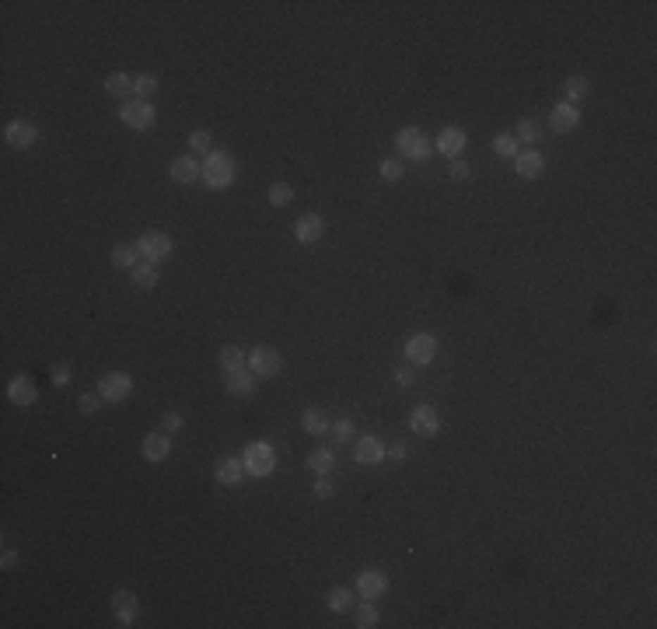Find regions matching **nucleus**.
<instances>
[{
  "instance_id": "nucleus-1",
  "label": "nucleus",
  "mask_w": 657,
  "mask_h": 629,
  "mask_svg": "<svg viewBox=\"0 0 657 629\" xmlns=\"http://www.w3.org/2000/svg\"><path fill=\"white\" fill-rule=\"evenodd\" d=\"M395 147H399V158H402V161H416V165H423V161L434 158V144H430L416 126H402V130L395 133Z\"/></svg>"
},
{
  "instance_id": "nucleus-2",
  "label": "nucleus",
  "mask_w": 657,
  "mask_h": 629,
  "mask_svg": "<svg viewBox=\"0 0 657 629\" xmlns=\"http://www.w3.org/2000/svg\"><path fill=\"white\" fill-rule=\"evenodd\" d=\"M234 182V158L227 151H210L203 158V185L206 189H227Z\"/></svg>"
},
{
  "instance_id": "nucleus-3",
  "label": "nucleus",
  "mask_w": 657,
  "mask_h": 629,
  "mask_svg": "<svg viewBox=\"0 0 657 629\" xmlns=\"http://www.w3.org/2000/svg\"><path fill=\"white\" fill-rule=\"evenodd\" d=\"M119 119H123L126 130H151L154 119H158V112H154L151 101H144V98H130V101H123Z\"/></svg>"
},
{
  "instance_id": "nucleus-4",
  "label": "nucleus",
  "mask_w": 657,
  "mask_h": 629,
  "mask_svg": "<svg viewBox=\"0 0 657 629\" xmlns=\"http://www.w3.org/2000/svg\"><path fill=\"white\" fill-rule=\"evenodd\" d=\"M245 472L249 475H270L273 468H277V451H273V444H266V441H252L249 448H245Z\"/></svg>"
},
{
  "instance_id": "nucleus-5",
  "label": "nucleus",
  "mask_w": 657,
  "mask_h": 629,
  "mask_svg": "<svg viewBox=\"0 0 657 629\" xmlns=\"http://www.w3.org/2000/svg\"><path fill=\"white\" fill-rule=\"evenodd\" d=\"M172 249H175V242H172V235H165V231H147V235H140V242H137V252H140L144 263H161V259L172 256Z\"/></svg>"
},
{
  "instance_id": "nucleus-6",
  "label": "nucleus",
  "mask_w": 657,
  "mask_h": 629,
  "mask_svg": "<svg viewBox=\"0 0 657 629\" xmlns=\"http://www.w3.org/2000/svg\"><path fill=\"white\" fill-rule=\"evenodd\" d=\"M35 140H39V130H35L32 119H11L4 126V144L14 147V151H28Z\"/></svg>"
},
{
  "instance_id": "nucleus-7",
  "label": "nucleus",
  "mask_w": 657,
  "mask_h": 629,
  "mask_svg": "<svg viewBox=\"0 0 657 629\" xmlns=\"http://www.w3.org/2000/svg\"><path fill=\"white\" fill-rule=\"evenodd\" d=\"M130 392H133V378L126 370H108L98 381V395L105 402H123V399H130Z\"/></svg>"
},
{
  "instance_id": "nucleus-8",
  "label": "nucleus",
  "mask_w": 657,
  "mask_h": 629,
  "mask_svg": "<svg viewBox=\"0 0 657 629\" xmlns=\"http://www.w3.org/2000/svg\"><path fill=\"white\" fill-rule=\"evenodd\" d=\"M469 147V133L462 130V126H444L441 133H437V140H434V151L437 154H444V158H462V151Z\"/></svg>"
},
{
  "instance_id": "nucleus-9",
  "label": "nucleus",
  "mask_w": 657,
  "mask_h": 629,
  "mask_svg": "<svg viewBox=\"0 0 657 629\" xmlns=\"http://www.w3.org/2000/svg\"><path fill=\"white\" fill-rule=\"evenodd\" d=\"M434 357H437V340H434V336L416 332V336L406 340V360H409V363L423 367V363H430Z\"/></svg>"
},
{
  "instance_id": "nucleus-10",
  "label": "nucleus",
  "mask_w": 657,
  "mask_h": 629,
  "mask_svg": "<svg viewBox=\"0 0 657 629\" xmlns=\"http://www.w3.org/2000/svg\"><path fill=\"white\" fill-rule=\"evenodd\" d=\"M409 427H413V434H420V437H437V434H441V413H437L434 406H416V409L409 413Z\"/></svg>"
},
{
  "instance_id": "nucleus-11",
  "label": "nucleus",
  "mask_w": 657,
  "mask_h": 629,
  "mask_svg": "<svg viewBox=\"0 0 657 629\" xmlns=\"http://www.w3.org/2000/svg\"><path fill=\"white\" fill-rule=\"evenodd\" d=\"M112 616L119 626H133V619L140 616V602L133 591H115L112 594Z\"/></svg>"
},
{
  "instance_id": "nucleus-12",
  "label": "nucleus",
  "mask_w": 657,
  "mask_h": 629,
  "mask_svg": "<svg viewBox=\"0 0 657 629\" xmlns=\"http://www.w3.org/2000/svg\"><path fill=\"white\" fill-rule=\"evenodd\" d=\"M549 126H553V133H573V130H580V108H577V105H570V101L553 105Z\"/></svg>"
},
{
  "instance_id": "nucleus-13",
  "label": "nucleus",
  "mask_w": 657,
  "mask_h": 629,
  "mask_svg": "<svg viewBox=\"0 0 657 629\" xmlns=\"http://www.w3.org/2000/svg\"><path fill=\"white\" fill-rule=\"evenodd\" d=\"M249 370H252L256 378H273V374H280V354L270 350V347L252 350V357H249Z\"/></svg>"
},
{
  "instance_id": "nucleus-14",
  "label": "nucleus",
  "mask_w": 657,
  "mask_h": 629,
  "mask_svg": "<svg viewBox=\"0 0 657 629\" xmlns=\"http://www.w3.org/2000/svg\"><path fill=\"white\" fill-rule=\"evenodd\" d=\"M213 479L220 486H242L245 482V461L242 458H220L213 465Z\"/></svg>"
},
{
  "instance_id": "nucleus-15",
  "label": "nucleus",
  "mask_w": 657,
  "mask_h": 629,
  "mask_svg": "<svg viewBox=\"0 0 657 629\" xmlns=\"http://www.w3.org/2000/svg\"><path fill=\"white\" fill-rule=\"evenodd\" d=\"M322 231H325V220H322L318 213H304V217H297V224H294V238H297L301 245H315V242L322 238Z\"/></svg>"
},
{
  "instance_id": "nucleus-16",
  "label": "nucleus",
  "mask_w": 657,
  "mask_h": 629,
  "mask_svg": "<svg viewBox=\"0 0 657 629\" xmlns=\"http://www.w3.org/2000/svg\"><path fill=\"white\" fill-rule=\"evenodd\" d=\"M384 591H388V577H384L381 570H364V573L357 577V594H364L368 602H377Z\"/></svg>"
},
{
  "instance_id": "nucleus-17",
  "label": "nucleus",
  "mask_w": 657,
  "mask_h": 629,
  "mask_svg": "<svg viewBox=\"0 0 657 629\" xmlns=\"http://www.w3.org/2000/svg\"><path fill=\"white\" fill-rule=\"evenodd\" d=\"M7 399H11L14 406H32V402L39 399V392H35V381H32L28 374H18V378H11V385H7Z\"/></svg>"
},
{
  "instance_id": "nucleus-18",
  "label": "nucleus",
  "mask_w": 657,
  "mask_h": 629,
  "mask_svg": "<svg viewBox=\"0 0 657 629\" xmlns=\"http://www.w3.org/2000/svg\"><path fill=\"white\" fill-rule=\"evenodd\" d=\"M514 165H518V175H521V179H539L542 168H546V154H542V151H518Z\"/></svg>"
},
{
  "instance_id": "nucleus-19",
  "label": "nucleus",
  "mask_w": 657,
  "mask_h": 629,
  "mask_svg": "<svg viewBox=\"0 0 657 629\" xmlns=\"http://www.w3.org/2000/svg\"><path fill=\"white\" fill-rule=\"evenodd\" d=\"M353 458H357V465H381L384 461V444L377 441V437H361L357 441V448H353Z\"/></svg>"
},
{
  "instance_id": "nucleus-20",
  "label": "nucleus",
  "mask_w": 657,
  "mask_h": 629,
  "mask_svg": "<svg viewBox=\"0 0 657 629\" xmlns=\"http://www.w3.org/2000/svg\"><path fill=\"white\" fill-rule=\"evenodd\" d=\"M172 182H179V185H192L196 179H203V165H196L189 154H182V158H175L172 161Z\"/></svg>"
},
{
  "instance_id": "nucleus-21",
  "label": "nucleus",
  "mask_w": 657,
  "mask_h": 629,
  "mask_svg": "<svg viewBox=\"0 0 657 629\" xmlns=\"http://www.w3.org/2000/svg\"><path fill=\"white\" fill-rule=\"evenodd\" d=\"M168 454H172V441H168V434L158 430V434H147V437H144V458H147V461L158 465V461H165Z\"/></svg>"
},
{
  "instance_id": "nucleus-22",
  "label": "nucleus",
  "mask_w": 657,
  "mask_h": 629,
  "mask_svg": "<svg viewBox=\"0 0 657 629\" xmlns=\"http://www.w3.org/2000/svg\"><path fill=\"white\" fill-rule=\"evenodd\" d=\"M224 385H227V392H234V395H252V388H256V374L245 370V367H238V370H224Z\"/></svg>"
},
{
  "instance_id": "nucleus-23",
  "label": "nucleus",
  "mask_w": 657,
  "mask_h": 629,
  "mask_svg": "<svg viewBox=\"0 0 657 629\" xmlns=\"http://www.w3.org/2000/svg\"><path fill=\"white\" fill-rule=\"evenodd\" d=\"M304 430H308V434H315V437L329 434V430H332L329 413H325V409H304Z\"/></svg>"
},
{
  "instance_id": "nucleus-24",
  "label": "nucleus",
  "mask_w": 657,
  "mask_h": 629,
  "mask_svg": "<svg viewBox=\"0 0 657 629\" xmlns=\"http://www.w3.org/2000/svg\"><path fill=\"white\" fill-rule=\"evenodd\" d=\"M133 81H137V77H130V74L115 70V74H108V77H105V91H108V94H115V98H126V94H133Z\"/></svg>"
},
{
  "instance_id": "nucleus-25",
  "label": "nucleus",
  "mask_w": 657,
  "mask_h": 629,
  "mask_svg": "<svg viewBox=\"0 0 657 629\" xmlns=\"http://www.w3.org/2000/svg\"><path fill=\"white\" fill-rule=\"evenodd\" d=\"M130 273H133V283H137L140 290H151V287L158 283V263H144V259H140Z\"/></svg>"
},
{
  "instance_id": "nucleus-26",
  "label": "nucleus",
  "mask_w": 657,
  "mask_h": 629,
  "mask_svg": "<svg viewBox=\"0 0 657 629\" xmlns=\"http://www.w3.org/2000/svg\"><path fill=\"white\" fill-rule=\"evenodd\" d=\"M137 263H140L137 245H115V249H112V266H115V270H133Z\"/></svg>"
},
{
  "instance_id": "nucleus-27",
  "label": "nucleus",
  "mask_w": 657,
  "mask_h": 629,
  "mask_svg": "<svg viewBox=\"0 0 657 629\" xmlns=\"http://www.w3.org/2000/svg\"><path fill=\"white\" fill-rule=\"evenodd\" d=\"M332 465H336V454L329 448H318V451H311L308 454V468L311 472H318V475H329L332 472Z\"/></svg>"
},
{
  "instance_id": "nucleus-28",
  "label": "nucleus",
  "mask_w": 657,
  "mask_h": 629,
  "mask_svg": "<svg viewBox=\"0 0 657 629\" xmlns=\"http://www.w3.org/2000/svg\"><path fill=\"white\" fill-rule=\"evenodd\" d=\"M563 91H566V101H570V105H577V101H584V98H587V91H591V85H587V77L573 74V77H566Z\"/></svg>"
},
{
  "instance_id": "nucleus-29",
  "label": "nucleus",
  "mask_w": 657,
  "mask_h": 629,
  "mask_svg": "<svg viewBox=\"0 0 657 629\" xmlns=\"http://www.w3.org/2000/svg\"><path fill=\"white\" fill-rule=\"evenodd\" d=\"M353 602H357V598H353L350 587H332V591H329V609H332V612H350Z\"/></svg>"
},
{
  "instance_id": "nucleus-30",
  "label": "nucleus",
  "mask_w": 657,
  "mask_h": 629,
  "mask_svg": "<svg viewBox=\"0 0 657 629\" xmlns=\"http://www.w3.org/2000/svg\"><path fill=\"white\" fill-rule=\"evenodd\" d=\"M220 367H224V370L245 367V350H242V347H224V350H220Z\"/></svg>"
},
{
  "instance_id": "nucleus-31",
  "label": "nucleus",
  "mask_w": 657,
  "mask_h": 629,
  "mask_svg": "<svg viewBox=\"0 0 657 629\" xmlns=\"http://www.w3.org/2000/svg\"><path fill=\"white\" fill-rule=\"evenodd\" d=\"M493 151H496L500 158H518V137H511V133L493 137Z\"/></svg>"
},
{
  "instance_id": "nucleus-32",
  "label": "nucleus",
  "mask_w": 657,
  "mask_h": 629,
  "mask_svg": "<svg viewBox=\"0 0 657 629\" xmlns=\"http://www.w3.org/2000/svg\"><path fill=\"white\" fill-rule=\"evenodd\" d=\"M266 196H270V203H273V206H287V203H294V189H290L287 182H273Z\"/></svg>"
},
{
  "instance_id": "nucleus-33",
  "label": "nucleus",
  "mask_w": 657,
  "mask_h": 629,
  "mask_svg": "<svg viewBox=\"0 0 657 629\" xmlns=\"http://www.w3.org/2000/svg\"><path fill=\"white\" fill-rule=\"evenodd\" d=\"M189 151H203V154H210V151H213V137H210V130H192V133H189Z\"/></svg>"
},
{
  "instance_id": "nucleus-34",
  "label": "nucleus",
  "mask_w": 657,
  "mask_h": 629,
  "mask_svg": "<svg viewBox=\"0 0 657 629\" xmlns=\"http://www.w3.org/2000/svg\"><path fill=\"white\" fill-rule=\"evenodd\" d=\"M154 91H158V77H154V74H140V77L133 81V94H137V98H144V101H147Z\"/></svg>"
},
{
  "instance_id": "nucleus-35",
  "label": "nucleus",
  "mask_w": 657,
  "mask_h": 629,
  "mask_svg": "<svg viewBox=\"0 0 657 629\" xmlns=\"http://www.w3.org/2000/svg\"><path fill=\"white\" fill-rule=\"evenodd\" d=\"M377 175L384 182H399L402 179V161H399V158H384V161L377 165Z\"/></svg>"
},
{
  "instance_id": "nucleus-36",
  "label": "nucleus",
  "mask_w": 657,
  "mask_h": 629,
  "mask_svg": "<svg viewBox=\"0 0 657 629\" xmlns=\"http://www.w3.org/2000/svg\"><path fill=\"white\" fill-rule=\"evenodd\" d=\"M539 137H542V130H539V123H535V119H518V140L535 144Z\"/></svg>"
},
{
  "instance_id": "nucleus-37",
  "label": "nucleus",
  "mask_w": 657,
  "mask_h": 629,
  "mask_svg": "<svg viewBox=\"0 0 657 629\" xmlns=\"http://www.w3.org/2000/svg\"><path fill=\"white\" fill-rule=\"evenodd\" d=\"M357 626H361V629L377 626V609H375V602H368V605H361V609H357Z\"/></svg>"
},
{
  "instance_id": "nucleus-38",
  "label": "nucleus",
  "mask_w": 657,
  "mask_h": 629,
  "mask_svg": "<svg viewBox=\"0 0 657 629\" xmlns=\"http://www.w3.org/2000/svg\"><path fill=\"white\" fill-rule=\"evenodd\" d=\"M101 402H105L101 395H92V392H88V395H81V399H77V409H81L85 416H94V413L101 409Z\"/></svg>"
},
{
  "instance_id": "nucleus-39",
  "label": "nucleus",
  "mask_w": 657,
  "mask_h": 629,
  "mask_svg": "<svg viewBox=\"0 0 657 629\" xmlns=\"http://www.w3.org/2000/svg\"><path fill=\"white\" fill-rule=\"evenodd\" d=\"M332 434H336L339 444H350V441H353V423H350V420H336V423H332Z\"/></svg>"
},
{
  "instance_id": "nucleus-40",
  "label": "nucleus",
  "mask_w": 657,
  "mask_h": 629,
  "mask_svg": "<svg viewBox=\"0 0 657 629\" xmlns=\"http://www.w3.org/2000/svg\"><path fill=\"white\" fill-rule=\"evenodd\" d=\"M49 378H53L56 388H63V385H70V367H67V363H56V367H49Z\"/></svg>"
},
{
  "instance_id": "nucleus-41",
  "label": "nucleus",
  "mask_w": 657,
  "mask_h": 629,
  "mask_svg": "<svg viewBox=\"0 0 657 629\" xmlns=\"http://www.w3.org/2000/svg\"><path fill=\"white\" fill-rule=\"evenodd\" d=\"M332 493H336V486L329 482V475H318V479H315V497H318V500H329Z\"/></svg>"
},
{
  "instance_id": "nucleus-42",
  "label": "nucleus",
  "mask_w": 657,
  "mask_h": 629,
  "mask_svg": "<svg viewBox=\"0 0 657 629\" xmlns=\"http://www.w3.org/2000/svg\"><path fill=\"white\" fill-rule=\"evenodd\" d=\"M451 179H455V182H469L472 179V168L462 161V158H455V161H451Z\"/></svg>"
},
{
  "instance_id": "nucleus-43",
  "label": "nucleus",
  "mask_w": 657,
  "mask_h": 629,
  "mask_svg": "<svg viewBox=\"0 0 657 629\" xmlns=\"http://www.w3.org/2000/svg\"><path fill=\"white\" fill-rule=\"evenodd\" d=\"M161 430H165V434L182 430V416H179V413H165V416H161Z\"/></svg>"
},
{
  "instance_id": "nucleus-44",
  "label": "nucleus",
  "mask_w": 657,
  "mask_h": 629,
  "mask_svg": "<svg viewBox=\"0 0 657 629\" xmlns=\"http://www.w3.org/2000/svg\"><path fill=\"white\" fill-rule=\"evenodd\" d=\"M413 381H416V370H413V367H399V370H395V385H399V388H409Z\"/></svg>"
},
{
  "instance_id": "nucleus-45",
  "label": "nucleus",
  "mask_w": 657,
  "mask_h": 629,
  "mask_svg": "<svg viewBox=\"0 0 657 629\" xmlns=\"http://www.w3.org/2000/svg\"><path fill=\"white\" fill-rule=\"evenodd\" d=\"M18 563H21V556H18L14 549H7V552H4V559H0V566H4V570H18Z\"/></svg>"
},
{
  "instance_id": "nucleus-46",
  "label": "nucleus",
  "mask_w": 657,
  "mask_h": 629,
  "mask_svg": "<svg viewBox=\"0 0 657 629\" xmlns=\"http://www.w3.org/2000/svg\"><path fill=\"white\" fill-rule=\"evenodd\" d=\"M384 454H388L392 461H406V454H409V451L402 448V444H395V448H392V451H384Z\"/></svg>"
}]
</instances>
